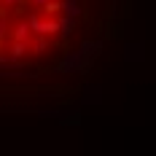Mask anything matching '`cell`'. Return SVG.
<instances>
[{"mask_svg": "<svg viewBox=\"0 0 156 156\" xmlns=\"http://www.w3.org/2000/svg\"><path fill=\"white\" fill-rule=\"evenodd\" d=\"M89 14L92 0H0V78L70 65Z\"/></svg>", "mask_w": 156, "mask_h": 156, "instance_id": "cell-1", "label": "cell"}]
</instances>
